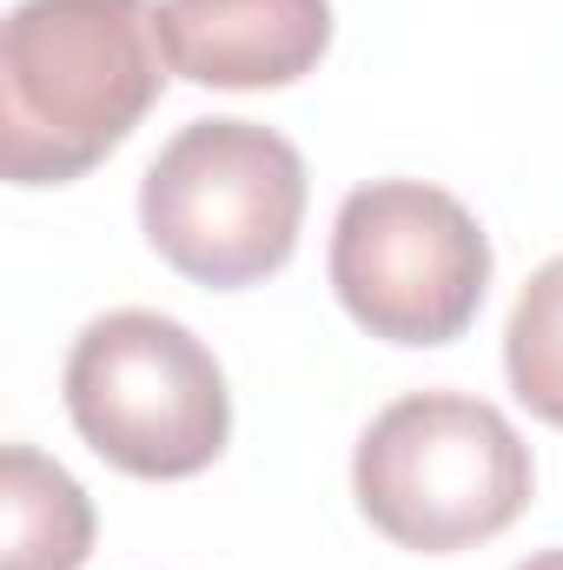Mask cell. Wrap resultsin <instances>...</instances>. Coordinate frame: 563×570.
Segmentation results:
<instances>
[{"mask_svg": "<svg viewBox=\"0 0 563 570\" xmlns=\"http://www.w3.org/2000/svg\"><path fill=\"white\" fill-rule=\"evenodd\" d=\"M166 94L152 0H20L0 27V173L67 186Z\"/></svg>", "mask_w": 563, "mask_h": 570, "instance_id": "1", "label": "cell"}, {"mask_svg": "<svg viewBox=\"0 0 563 570\" xmlns=\"http://www.w3.org/2000/svg\"><path fill=\"white\" fill-rule=\"evenodd\" d=\"M352 491L372 531H385L398 551L451 558L504 538L531 511L537 464L497 405L464 392H412L365 425Z\"/></svg>", "mask_w": 563, "mask_h": 570, "instance_id": "2", "label": "cell"}, {"mask_svg": "<svg viewBox=\"0 0 563 570\" xmlns=\"http://www.w3.org/2000/svg\"><path fill=\"white\" fill-rule=\"evenodd\" d=\"M305 159L259 120H192L140 179L146 246L192 285L239 292L285 273L305 226Z\"/></svg>", "mask_w": 563, "mask_h": 570, "instance_id": "3", "label": "cell"}, {"mask_svg": "<svg viewBox=\"0 0 563 570\" xmlns=\"http://www.w3.org/2000/svg\"><path fill=\"white\" fill-rule=\"evenodd\" d=\"M67 419L127 478H199L233 438L219 358L166 312H107L67 352Z\"/></svg>", "mask_w": 563, "mask_h": 570, "instance_id": "4", "label": "cell"}, {"mask_svg": "<svg viewBox=\"0 0 563 570\" xmlns=\"http://www.w3.org/2000/svg\"><path fill=\"white\" fill-rule=\"evenodd\" d=\"M491 285V239L431 179H372L332 226V292L385 345H451Z\"/></svg>", "mask_w": 563, "mask_h": 570, "instance_id": "5", "label": "cell"}, {"mask_svg": "<svg viewBox=\"0 0 563 570\" xmlns=\"http://www.w3.org/2000/svg\"><path fill=\"white\" fill-rule=\"evenodd\" d=\"M159 47L192 87H292L332 47V0H166Z\"/></svg>", "mask_w": 563, "mask_h": 570, "instance_id": "6", "label": "cell"}, {"mask_svg": "<svg viewBox=\"0 0 563 570\" xmlns=\"http://www.w3.org/2000/svg\"><path fill=\"white\" fill-rule=\"evenodd\" d=\"M93 558L87 491L33 444L0 451V570H80Z\"/></svg>", "mask_w": 563, "mask_h": 570, "instance_id": "7", "label": "cell"}, {"mask_svg": "<svg viewBox=\"0 0 563 570\" xmlns=\"http://www.w3.org/2000/svg\"><path fill=\"white\" fill-rule=\"evenodd\" d=\"M504 372H511V392L563 431V259L537 266L517 305H511V325H504Z\"/></svg>", "mask_w": 563, "mask_h": 570, "instance_id": "8", "label": "cell"}, {"mask_svg": "<svg viewBox=\"0 0 563 570\" xmlns=\"http://www.w3.org/2000/svg\"><path fill=\"white\" fill-rule=\"evenodd\" d=\"M517 570H563V551H537L531 564H517Z\"/></svg>", "mask_w": 563, "mask_h": 570, "instance_id": "9", "label": "cell"}]
</instances>
